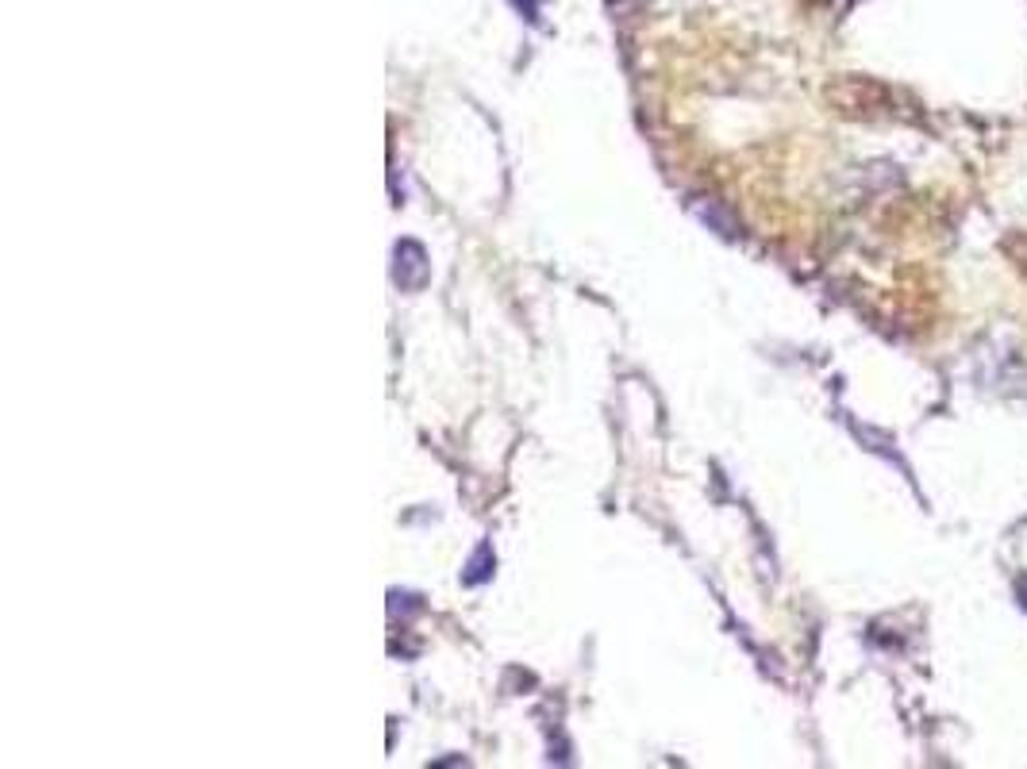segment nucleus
<instances>
[{"label": "nucleus", "mask_w": 1027, "mask_h": 769, "mask_svg": "<svg viewBox=\"0 0 1027 769\" xmlns=\"http://www.w3.org/2000/svg\"><path fill=\"white\" fill-rule=\"evenodd\" d=\"M393 258H397V266H393V277H397V285H401V289H424L427 258H424V250H420V243L404 239V243H397Z\"/></svg>", "instance_id": "1"}]
</instances>
